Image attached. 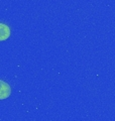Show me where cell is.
<instances>
[{
  "instance_id": "6da1fadb",
  "label": "cell",
  "mask_w": 115,
  "mask_h": 121,
  "mask_svg": "<svg viewBox=\"0 0 115 121\" xmlns=\"http://www.w3.org/2000/svg\"><path fill=\"white\" fill-rule=\"evenodd\" d=\"M11 94V87L8 83L0 80V100L7 99Z\"/></svg>"
},
{
  "instance_id": "7a4b0ae2",
  "label": "cell",
  "mask_w": 115,
  "mask_h": 121,
  "mask_svg": "<svg viewBox=\"0 0 115 121\" xmlns=\"http://www.w3.org/2000/svg\"><path fill=\"white\" fill-rule=\"evenodd\" d=\"M10 36V28L5 23L0 22V41L6 40Z\"/></svg>"
}]
</instances>
